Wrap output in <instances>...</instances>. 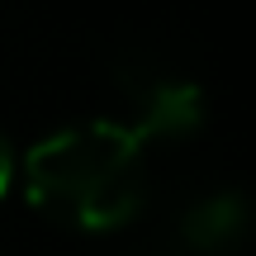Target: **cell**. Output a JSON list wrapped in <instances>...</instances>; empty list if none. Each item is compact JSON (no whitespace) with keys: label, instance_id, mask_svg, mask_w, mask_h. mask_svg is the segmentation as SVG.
<instances>
[{"label":"cell","instance_id":"6da1fadb","mask_svg":"<svg viewBox=\"0 0 256 256\" xmlns=\"http://www.w3.org/2000/svg\"><path fill=\"white\" fill-rule=\"evenodd\" d=\"M142 142L133 124H76L28 152V200L81 232L124 228L142 209Z\"/></svg>","mask_w":256,"mask_h":256},{"label":"cell","instance_id":"7a4b0ae2","mask_svg":"<svg viewBox=\"0 0 256 256\" xmlns=\"http://www.w3.org/2000/svg\"><path fill=\"white\" fill-rule=\"evenodd\" d=\"M128 95L138 110V133L142 138H185L204 124V95L194 81L180 76H162V72H138L124 76Z\"/></svg>","mask_w":256,"mask_h":256},{"label":"cell","instance_id":"3957f363","mask_svg":"<svg viewBox=\"0 0 256 256\" xmlns=\"http://www.w3.org/2000/svg\"><path fill=\"white\" fill-rule=\"evenodd\" d=\"M247 232V200L238 190H218L204 194L200 204H190V214L180 218V238L185 247L204 252V256H223L232 252Z\"/></svg>","mask_w":256,"mask_h":256},{"label":"cell","instance_id":"277c9868","mask_svg":"<svg viewBox=\"0 0 256 256\" xmlns=\"http://www.w3.org/2000/svg\"><path fill=\"white\" fill-rule=\"evenodd\" d=\"M14 185V147H10V138L0 133V194Z\"/></svg>","mask_w":256,"mask_h":256}]
</instances>
